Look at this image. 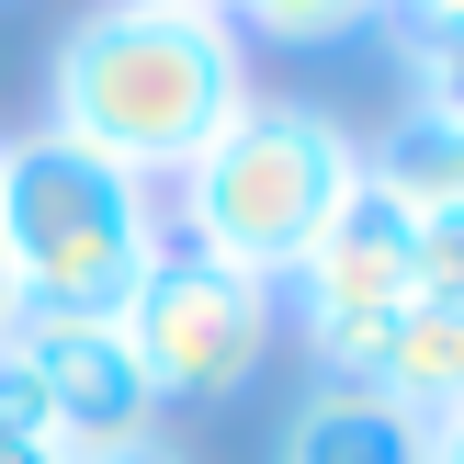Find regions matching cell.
Masks as SVG:
<instances>
[{"instance_id":"9c48e42d","label":"cell","mask_w":464,"mask_h":464,"mask_svg":"<svg viewBox=\"0 0 464 464\" xmlns=\"http://www.w3.org/2000/svg\"><path fill=\"white\" fill-rule=\"evenodd\" d=\"M374 181H397L420 216H442V204H464V113H420L408 102V125L385 136V159H362Z\"/></svg>"},{"instance_id":"6da1fadb","label":"cell","mask_w":464,"mask_h":464,"mask_svg":"<svg viewBox=\"0 0 464 464\" xmlns=\"http://www.w3.org/2000/svg\"><path fill=\"white\" fill-rule=\"evenodd\" d=\"M238 113H249L238 23L181 12V0H91L45 68V136L136 170L148 193L181 181Z\"/></svg>"},{"instance_id":"ac0fdd59","label":"cell","mask_w":464,"mask_h":464,"mask_svg":"<svg viewBox=\"0 0 464 464\" xmlns=\"http://www.w3.org/2000/svg\"><path fill=\"white\" fill-rule=\"evenodd\" d=\"M181 12H227V0H181Z\"/></svg>"},{"instance_id":"d6986e66","label":"cell","mask_w":464,"mask_h":464,"mask_svg":"<svg viewBox=\"0 0 464 464\" xmlns=\"http://www.w3.org/2000/svg\"><path fill=\"white\" fill-rule=\"evenodd\" d=\"M0 148H12V136H0Z\"/></svg>"},{"instance_id":"2e32d148","label":"cell","mask_w":464,"mask_h":464,"mask_svg":"<svg viewBox=\"0 0 464 464\" xmlns=\"http://www.w3.org/2000/svg\"><path fill=\"white\" fill-rule=\"evenodd\" d=\"M68 464H181V453H159V442H125V453H68Z\"/></svg>"},{"instance_id":"52a82bcc","label":"cell","mask_w":464,"mask_h":464,"mask_svg":"<svg viewBox=\"0 0 464 464\" xmlns=\"http://www.w3.org/2000/svg\"><path fill=\"white\" fill-rule=\"evenodd\" d=\"M284 464H430V420H408L397 397H352L317 385L284 430Z\"/></svg>"},{"instance_id":"9a60e30c","label":"cell","mask_w":464,"mask_h":464,"mask_svg":"<svg viewBox=\"0 0 464 464\" xmlns=\"http://www.w3.org/2000/svg\"><path fill=\"white\" fill-rule=\"evenodd\" d=\"M0 464H68L57 442H23V430H0Z\"/></svg>"},{"instance_id":"8fae6325","label":"cell","mask_w":464,"mask_h":464,"mask_svg":"<svg viewBox=\"0 0 464 464\" xmlns=\"http://www.w3.org/2000/svg\"><path fill=\"white\" fill-rule=\"evenodd\" d=\"M408 306H464V204L420 216V249H408Z\"/></svg>"},{"instance_id":"5bb4252c","label":"cell","mask_w":464,"mask_h":464,"mask_svg":"<svg viewBox=\"0 0 464 464\" xmlns=\"http://www.w3.org/2000/svg\"><path fill=\"white\" fill-rule=\"evenodd\" d=\"M430 464H464V408H442V420H430Z\"/></svg>"},{"instance_id":"277c9868","label":"cell","mask_w":464,"mask_h":464,"mask_svg":"<svg viewBox=\"0 0 464 464\" xmlns=\"http://www.w3.org/2000/svg\"><path fill=\"white\" fill-rule=\"evenodd\" d=\"M125 352H136V374H148V397L159 408H204V397H238L249 374H261V352H272V284H249V272H227V261H204V249H159L148 261V284L125 295Z\"/></svg>"},{"instance_id":"4fadbf2b","label":"cell","mask_w":464,"mask_h":464,"mask_svg":"<svg viewBox=\"0 0 464 464\" xmlns=\"http://www.w3.org/2000/svg\"><path fill=\"white\" fill-rule=\"evenodd\" d=\"M464 34V0H408V45H453Z\"/></svg>"},{"instance_id":"5b68a950","label":"cell","mask_w":464,"mask_h":464,"mask_svg":"<svg viewBox=\"0 0 464 464\" xmlns=\"http://www.w3.org/2000/svg\"><path fill=\"white\" fill-rule=\"evenodd\" d=\"M0 352L34 374V397H45V420H57L68 453H125V442H148L159 397H148V374H136V352H125L113 317H23Z\"/></svg>"},{"instance_id":"3957f363","label":"cell","mask_w":464,"mask_h":464,"mask_svg":"<svg viewBox=\"0 0 464 464\" xmlns=\"http://www.w3.org/2000/svg\"><path fill=\"white\" fill-rule=\"evenodd\" d=\"M352 181H362V148L340 136V113H317V102H249L238 125L181 170V249H204V261L272 284V272H295L317 249V227L340 216Z\"/></svg>"},{"instance_id":"7c38bea8","label":"cell","mask_w":464,"mask_h":464,"mask_svg":"<svg viewBox=\"0 0 464 464\" xmlns=\"http://www.w3.org/2000/svg\"><path fill=\"white\" fill-rule=\"evenodd\" d=\"M420 57V113H464V34L453 45H408Z\"/></svg>"},{"instance_id":"e0dca14e","label":"cell","mask_w":464,"mask_h":464,"mask_svg":"<svg viewBox=\"0 0 464 464\" xmlns=\"http://www.w3.org/2000/svg\"><path fill=\"white\" fill-rule=\"evenodd\" d=\"M23 329V284H12V249H0V340Z\"/></svg>"},{"instance_id":"ba28073f","label":"cell","mask_w":464,"mask_h":464,"mask_svg":"<svg viewBox=\"0 0 464 464\" xmlns=\"http://www.w3.org/2000/svg\"><path fill=\"white\" fill-rule=\"evenodd\" d=\"M374 397H397L408 420H442L464 408V306H408L397 340H385V385Z\"/></svg>"},{"instance_id":"30bf717a","label":"cell","mask_w":464,"mask_h":464,"mask_svg":"<svg viewBox=\"0 0 464 464\" xmlns=\"http://www.w3.org/2000/svg\"><path fill=\"white\" fill-rule=\"evenodd\" d=\"M385 0H227V23H249L261 45H340V34H362Z\"/></svg>"},{"instance_id":"7a4b0ae2","label":"cell","mask_w":464,"mask_h":464,"mask_svg":"<svg viewBox=\"0 0 464 464\" xmlns=\"http://www.w3.org/2000/svg\"><path fill=\"white\" fill-rule=\"evenodd\" d=\"M0 249H12L23 317H125V295L170 249V216L136 170L34 125L23 148H0Z\"/></svg>"},{"instance_id":"8992f818","label":"cell","mask_w":464,"mask_h":464,"mask_svg":"<svg viewBox=\"0 0 464 464\" xmlns=\"http://www.w3.org/2000/svg\"><path fill=\"white\" fill-rule=\"evenodd\" d=\"M408 249H420V204L362 170L352 193H340V216L317 227V249L295 261L306 317H397L408 306Z\"/></svg>"}]
</instances>
